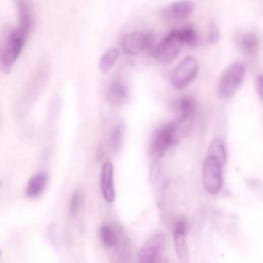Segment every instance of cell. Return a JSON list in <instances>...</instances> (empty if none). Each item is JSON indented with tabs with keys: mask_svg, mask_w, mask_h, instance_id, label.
Masks as SVG:
<instances>
[{
	"mask_svg": "<svg viewBox=\"0 0 263 263\" xmlns=\"http://www.w3.org/2000/svg\"><path fill=\"white\" fill-rule=\"evenodd\" d=\"M27 35L18 28L8 29L4 32L0 43V70L8 74L24 48Z\"/></svg>",
	"mask_w": 263,
	"mask_h": 263,
	"instance_id": "obj_1",
	"label": "cell"
},
{
	"mask_svg": "<svg viewBox=\"0 0 263 263\" xmlns=\"http://www.w3.org/2000/svg\"><path fill=\"white\" fill-rule=\"evenodd\" d=\"M189 122L177 119L158 127L152 137L151 153L153 156L161 157L180 139L181 134L188 128Z\"/></svg>",
	"mask_w": 263,
	"mask_h": 263,
	"instance_id": "obj_2",
	"label": "cell"
},
{
	"mask_svg": "<svg viewBox=\"0 0 263 263\" xmlns=\"http://www.w3.org/2000/svg\"><path fill=\"white\" fill-rule=\"evenodd\" d=\"M246 74V67L242 62L236 61L229 65L221 74L218 81V96L221 100H228L234 96L239 88Z\"/></svg>",
	"mask_w": 263,
	"mask_h": 263,
	"instance_id": "obj_3",
	"label": "cell"
},
{
	"mask_svg": "<svg viewBox=\"0 0 263 263\" xmlns=\"http://www.w3.org/2000/svg\"><path fill=\"white\" fill-rule=\"evenodd\" d=\"M223 166L216 159L208 156L202 164V185L204 190L211 194H218L223 187Z\"/></svg>",
	"mask_w": 263,
	"mask_h": 263,
	"instance_id": "obj_4",
	"label": "cell"
},
{
	"mask_svg": "<svg viewBox=\"0 0 263 263\" xmlns=\"http://www.w3.org/2000/svg\"><path fill=\"white\" fill-rule=\"evenodd\" d=\"M183 45L179 30H173L154 47L152 53L157 61L167 64L179 54Z\"/></svg>",
	"mask_w": 263,
	"mask_h": 263,
	"instance_id": "obj_5",
	"label": "cell"
},
{
	"mask_svg": "<svg viewBox=\"0 0 263 263\" xmlns=\"http://www.w3.org/2000/svg\"><path fill=\"white\" fill-rule=\"evenodd\" d=\"M198 74V63L193 57H186L172 72L170 81L177 89L187 87Z\"/></svg>",
	"mask_w": 263,
	"mask_h": 263,
	"instance_id": "obj_6",
	"label": "cell"
},
{
	"mask_svg": "<svg viewBox=\"0 0 263 263\" xmlns=\"http://www.w3.org/2000/svg\"><path fill=\"white\" fill-rule=\"evenodd\" d=\"M154 35L151 32H140L135 31L124 35L121 39L120 45L122 50L126 54H137L140 51L147 49L153 52L154 45Z\"/></svg>",
	"mask_w": 263,
	"mask_h": 263,
	"instance_id": "obj_7",
	"label": "cell"
},
{
	"mask_svg": "<svg viewBox=\"0 0 263 263\" xmlns=\"http://www.w3.org/2000/svg\"><path fill=\"white\" fill-rule=\"evenodd\" d=\"M165 245V236L162 233H156L150 236L138 252L137 260L140 262H158Z\"/></svg>",
	"mask_w": 263,
	"mask_h": 263,
	"instance_id": "obj_8",
	"label": "cell"
},
{
	"mask_svg": "<svg viewBox=\"0 0 263 263\" xmlns=\"http://www.w3.org/2000/svg\"><path fill=\"white\" fill-rule=\"evenodd\" d=\"M194 10V2L180 0L165 6L160 10V17L166 23H179L186 20Z\"/></svg>",
	"mask_w": 263,
	"mask_h": 263,
	"instance_id": "obj_9",
	"label": "cell"
},
{
	"mask_svg": "<svg viewBox=\"0 0 263 263\" xmlns=\"http://www.w3.org/2000/svg\"><path fill=\"white\" fill-rule=\"evenodd\" d=\"M17 17H18V29L25 33L27 36L30 34L33 25H34V16H33V8L30 0H14Z\"/></svg>",
	"mask_w": 263,
	"mask_h": 263,
	"instance_id": "obj_10",
	"label": "cell"
},
{
	"mask_svg": "<svg viewBox=\"0 0 263 263\" xmlns=\"http://www.w3.org/2000/svg\"><path fill=\"white\" fill-rule=\"evenodd\" d=\"M101 190L104 199L112 203L115 200V189L113 183V165L110 161H106L101 170Z\"/></svg>",
	"mask_w": 263,
	"mask_h": 263,
	"instance_id": "obj_11",
	"label": "cell"
},
{
	"mask_svg": "<svg viewBox=\"0 0 263 263\" xmlns=\"http://www.w3.org/2000/svg\"><path fill=\"white\" fill-rule=\"evenodd\" d=\"M186 232L187 223L185 220H179L174 229V241L177 257L182 262H187L188 260V248L186 242Z\"/></svg>",
	"mask_w": 263,
	"mask_h": 263,
	"instance_id": "obj_12",
	"label": "cell"
},
{
	"mask_svg": "<svg viewBox=\"0 0 263 263\" xmlns=\"http://www.w3.org/2000/svg\"><path fill=\"white\" fill-rule=\"evenodd\" d=\"M174 109L178 114V119L191 122L197 111V103L191 96H183L174 103Z\"/></svg>",
	"mask_w": 263,
	"mask_h": 263,
	"instance_id": "obj_13",
	"label": "cell"
},
{
	"mask_svg": "<svg viewBox=\"0 0 263 263\" xmlns=\"http://www.w3.org/2000/svg\"><path fill=\"white\" fill-rule=\"evenodd\" d=\"M47 181H48V176L44 172L38 173L33 177H31L25 188L26 195L31 198L39 196L44 191Z\"/></svg>",
	"mask_w": 263,
	"mask_h": 263,
	"instance_id": "obj_14",
	"label": "cell"
},
{
	"mask_svg": "<svg viewBox=\"0 0 263 263\" xmlns=\"http://www.w3.org/2000/svg\"><path fill=\"white\" fill-rule=\"evenodd\" d=\"M128 97V89L124 83L119 79H114L107 90L108 100L115 105L122 104Z\"/></svg>",
	"mask_w": 263,
	"mask_h": 263,
	"instance_id": "obj_15",
	"label": "cell"
},
{
	"mask_svg": "<svg viewBox=\"0 0 263 263\" xmlns=\"http://www.w3.org/2000/svg\"><path fill=\"white\" fill-rule=\"evenodd\" d=\"M99 236L104 247L108 249H115L116 247L119 246V242H120L119 233L113 226L109 224H105L101 226L99 230Z\"/></svg>",
	"mask_w": 263,
	"mask_h": 263,
	"instance_id": "obj_16",
	"label": "cell"
},
{
	"mask_svg": "<svg viewBox=\"0 0 263 263\" xmlns=\"http://www.w3.org/2000/svg\"><path fill=\"white\" fill-rule=\"evenodd\" d=\"M208 156L216 159L221 163L222 166L225 165L226 163V158H227V152H226V147L221 138H214L208 148Z\"/></svg>",
	"mask_w": 263,
	"mask_h": 263,
	"instance_id": "obj_17",
	"label": "cell"
},
{
	"mask_svg": "<svg viewBox=\"0 0 263 263\" xmlns=\"http://www.w3.org/2000/svg\"><path fill=\"white\" fill-rule=\"evenodd\" d=\"M240 48L245 54L253 57L255 55L260 46V41L258 36L253 32L245 33L240 38Z\"/></svg>",
	"mask_w": 263,
	"mask_h": 263,
	"instance_id": "obj_18",
	"label": "cell"
},
{
	"mask_svg": "<svg viewBox=\"0 0 263 263\" xmlns=\"http://www.w3.org/2000/svg\"><path fill=\"white\" fill-rule=\"evenodd\" d=\"M119 57V50L116 47L109 48L102 57L99 63V68L102 72L109 71Z\"/></svg>",
	"mask_w": 263,
	"mask_h": 263,
	"instance_id": "obj_19",
	"label": "cell"
},
{
	"mask_svg": "<svg viewBox=\"0 0 263 263\" xmlns=\"http://www.w3.org/2000/svg\"><path fill=\"white\" fill-rule=\"evenodd\" d=\"M180 37L183 41V44H186L190 47H194L198 43V36L196 31L192 27H184L182 29H179Z\"/></svg>",
	"mask_w": 263,
	"mask_h": 263,
	"instance_id": "obj_20",
	"label": "cell"
},
{
	"mask_svg": "<svg viewBox=\"0 0 263 263\" xmlns=\"http://www.w3.org/2000/svg\"><path fill=\"white\" fill-rule=\"evenodd\" d=\"M123 132H124V127L121 123L116 124L112 128L111 136H110V142H111V146H112V149L114 152H118L121 149Z\"/></svg>",
	"mask_w": 263,
	"mask_h": 263,
	"instance_id": "obj_21",
	"label": "cell"
},
{
	"mask_svg": "<svg viewBox=\"0 0 263 263\" xmlns=\"http://www.w3.org/2000/svg\"><path fill=\"white\" fill-rule=\"evenodd\" d=\"M82 193L80 190H76L75 192H73L72 196H71V199H70V206H69V210H70V214L72 216H75L79 210L81 209V205H82Z\"/></svg>",
	"mask_w": 263,
	"mask_h": 263,
	"instance_id": "obj_22",
	"label": "cell"
},
{
	"mask_svg": "<svg viewBox=\"0 0 263 263\" xmlns=\"http://www.w3.org/2000/svg\"><path fill=\"white\" fill-rule=\"evenodd\" d=\"M209 37H210V41L212 44H216L218 43L219 39H220V31L218 26L212 22L210 24V28H209Z\"/></svg>",
	"mask_w": 263,
	"mask_h": 263,
	"instance_id": "obj_23",
	"label": "cell"
},
{
	"mask_svg": "<svg viewBox=\"0 0 263 263\" xmlns=\"http://www.w3.org/2000/svg\"><path fill=\"white\" fill-rule=\"evenodd\" d=\"M262 84H263V80H262V76L259 75L255 81V87L257 89V92L259 95V97H261V92H262Z\"/></svg>",
	"mask_w": 263,
	"mask_h": 263,
	"instance_id": "obj_24",
	"label": "cell"
},
{
	"mask_svg": "<svg viewBox=\"0 0 263 263\" xmlns=\"http://www.w3.org/2000/svg\"><path fill=\"white\" fill-rule=\"evenodd\" d=\"M0 256H1V251H0Z\"/></svg>",
	"mask_w": 263,
	"mask_h": 263,
	"instance_id": "obj_25",
	"label": "cell"
},
{
	"mask_svg": "<svg viewBox=\"0 0 263 263\" xmlns=\"http://www.w3.org/2000/svg\"><path fill=\"white\" fill-rule=\"evenodd\" d=\"M0 185H1V182H0Z\"/></svg>",
	"mask_w": 263,
	"mask_h": 263,
	"instance_id": "obj_26",
	"label": "cell"
}]
</instances>
